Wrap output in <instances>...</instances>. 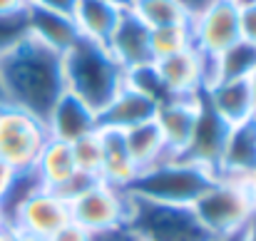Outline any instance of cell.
<instances>
[{
  "instance_id": "7c38bea8",
  "label": "cell",
  "mask_w": 256,
  "mask_h": 241,
  "mask_svg": "<svg viewBox=\"0 0 256 241\" xmlns=\"http://www.w3.org/2000/svg\"><path fill=\"white\" fill-rule=\"evenodd\" d=\"M45 127H48L50 140L72 144L87 134L97 132L100 122H97V112L90 104H85L80 97L65 90L60 100L55 102V107L50 110V114L45 117Z\"/></svg>"
},
{
  "instance_id": "7402d4cb",
  "label": "cell",
  "mask_w": 256,
  "mask_h": 241,
  "mask_svg": "<svg viewBox=\"0 0 256 241\" xmlns=\"http://www.w3.org/2000/svg\"><path fill=\"white\" fill-rule=\"evenodd\" d=\"M124 144H127V152H130V157L134 162L137 172L167 160V157H174V154H170L167 142H164V137H162V132H160L154 120L127 130L124 132Z\"/></svg>"
},
{
  "instance_id": "f546056e",
  "label": "cell",
  "mask_w": 256,
  "mask_h": 241,
  "mask_svg": "<svg viewBox=\"0 0 256 241\" xmlns=\"http://www.w3.org/2000/svg\"><path fill=\"white\" fill-rule=\"evenodd\" d=\"M48 241H90V234H87L82 226H78V224H65L60 232H55L52 236Z\"/></svg>"
},
{
  "instance_id": "9a60e30c",
  "label": "cell",
  "mask_w": 256,
  "mask_h": 241,
  "mask_svg": "<svg viewBox=\"0 0 256 241\" xmlns=\"http://www.w3.org/2000/svg\"><path fill=\"white\" fill-rule=\"evenodd\" d=\"M157 102L152 97H147L144 92L134 90L132 84H124L112 100L110 104H104L97 112V122L100 130H117V132H127L137 124L152 122L157 114Z\"/></svg>"
},
{
  "instance_id": "b9f144b4",
  "label": "cell",
  "mask_w": 256,
  "mask_h": 241,
  "mask_svg": "<svg viewBox=\"0 0 256 241\" xmlns=\"http://www.w3.org/2000/svg\"><path fill=\"white\" fill-rule=\"evenodd\" d=\"M252 189H254V199H256V174H254V179H252Z\"/></svg>"
},
{
  "instance_id": "5bb4252c",
  "label": "cell",
  "mask_w": 256,
  "mask_h": 241,
  "mask_svg": "<svg viewBox=\"0 0 256 241\" xmlns=\"http://www.w3.org/2000/svg\"><path fill=\"white\" fill-rule=\"evenodd\" d=\"M199 110H202V97H172L164 104L157 107L154 122L167 142L170 154L174 157L184 154V150L194 134Z\"/></svg>"
},
{
  "instance_id": "d6986e66",
  "label": "cell",
  "mask_w": 256,
  "mask_h": 241,
  "mask_svg": "<svg viewBox=\"0 0 256 241\" xmlns=\"http://www.w3.org/2000/svg\"><path fill=\"white\" fill-rule=\"evenodd\" d=\"M122 12H124V8L117 2H110V0H78L72 20L82 38L107 45Z\"/></svg>"
},
{
  "instance_id": "d6a6232c",
  "label": "cell",
  "mask_w": 256,
  "mask_h": 241,
  "mask_svg": "<svg viewBox=\"0 0 256 241\" xmlns=\"http://www.w3.org/2000/svg\"><path fill=\"white\" fill-rule=\"evenodd\" d=\"M15 169H10L5 162L0 160V204H2V199L8 196V192H10V186H12V182H15Z\"/></svg>"
},
{
  "instance_id": "d4e9b609",
  "label": "cell",
  "mask_w": 256,
  "mask_h": 241,
  "mask_svg": "<svg viewBox=\"0 0 256 241\" xmlns=\"http://www.w3.org/2000/svg\"><path fill=\"white\" fill-rule=\"evenodd\" d=\"M150 48H152V58L164 60L172 58L186 48H192V35H189V25H164V28H154L150 32Z\"/></svg>"
},
{
  "instance_id": "f1b7e54d",
  "label": "cell",
  "mask_w": 256,
  "mask_h": 241,
  "mask_svg": "<svg viewBox=\"0 0 256 241\" xmlns=\"http://www.w3.org/2000/svg\"><path fill=\"white\" fill-rule=\"evenodd\" d=\"M90 241H142V239H140V234L124 222V224H117V226H110V229H102V232L90 234Z\"/></svg>"
},
{
  "instance_id": "7bdbcfd3",
  "label": "cell",
  "mask_w": 256,
  "mask_h": 241,
  "mask_svg": "<svg viewBox=\"0 0 256 241\" xmlns=\"http://www.w3.org/2000/svg\"><path fill=\"white\" fill-rule=\"evenodd\" d=\"M0 104H5V94H2V87H0Z\"/></svg>"
},
{
  "instance_id": "ba28073f",
  "label": "cell",
  "mask_w": 256,
  "mask_h": 241,
  "mask_svg": "<svg viewBox=\"0 0 256 241\" xmlns=\"http://www.w3.org/2000/svg\"><path fill=\"white\" fill-rule=\"evenodd\" d=\"M65 224H70V202L45 186L28 194L10 212V219H8V226L12 232L32 234L40 239H50Z\"/></svg>"
},
{
  "instance_id": "f35d334b",
  "label": "cell",
  "mask_w": 256,
  "mask_h": 241,
  "mask_svg": "<svg viewBox=\"0 0 256 241\" xmlns=\"http://www.w3.org/2000/svg\"><path fill=\"white\" fill-rule=\"evenodd\" d=\"M246 80H249V84H252V92H254V100H256V68H254V72H252Z\"/></svg>"
},
{
  "instance_id": "52a82bcc",
  "label": "cell",
  "mask_w": 256,
  "mask_h": 241,
  "mask_svg": "<svg viewBox=\"0 0 256 241\" xmlns=\"http://www.w3.org/2000/svg\"><path fill=\"white\" fill-rule=\"evenodd\" d=\"M130 212V192L104 184V182H92L82 194H78L70 202V222L82 226L87 234L117 226L127 222Z\"/></svg>"
},
{
  "instance_id": "44dd1931",
  "label": "cell",
  "mask_w": 256,
  "mask_h": 241,
  "mask_svg": "<svg viewBox=\"0 0 256 241\" xmlns=\"http://www.w3.org/2000/svg\"><path fill=\"white\" fill-rule=\"evenodd\" d=\"M32 172H35L40 186H45L50 192L62 189L78 174L70 144L58 142V140H48V144L42 147V152H40V157L35 162Z\"/></svg>"
},
{
  "instance_id": "3957f363",
  "label": "cell",
  "mask_w": 256,
  "mask_h": 241,
  "mask_svg": "<svg viewBox=\"0 0 256 241\" xmlns=\"http://www.w3.org/2000/svg\"><path fill=\"white\" fill-rule=\"evenodd\" d=\"M216 174L206 166H199L184 157H167L157 162L132 179L127 192L140 199L164 202V204H184L192 206L212 184Z\"/></svg>"
},
{
  "instance_id": "ab89813d",
  "label": "cell",
  "mask_w": 256,
  "mask_h": 241,
  "mask_svg": "<svg viewBox=\"0 0 256 241\" xmlns=\"http://www.w3.org/2000/svg\"><path fill=\"white\" fill-rule=\"evenodd\" d=\"M242 234H234V236H222V239H209V241H239Z\"/></svg>"
},
{
  "instance_id": "7a4b0ae2",
  "label": "cell",
  "mask_w": 256,
  "mask_h": 241,
  "mask_svg": "<svg viewBox=\"0 0 256 241\" xmlns=\"http://www.w3.org/2000/svg\"><path fill=\"white\" fill-rule=\"evenodd\" d=\"M65 90L80 97L94 112L127 84V70L114 60L107 45L80 38L68 52H62Z\"/></svg>"
},
{
  "instance_id": "74e56055",
  "label": "cell",
  "mask_w": 256,
  "mask_h": 241,
  "mask_svg": "<svg viewBox=\"0 0 256 241\" xmlns=\"http://www.w3.org/2000/svg\"><path fill=\"white\" fill-rule=\"evenodd\" d=\"M0 226H8V212L2 204H0Z\"/></svg>"
},
{
  "instance_id": "ee69618b",
  "label": "cell",
  "mask_w": 256,
  "mask_h": 241,
  "mask_svg": "<svg viewBox=\"0 0 256 241\" xmlns=\"http://www.w3.org/2000/svg\"><path fill=\"white\" fill-rule=\"evenodd\" d=\"M252 122H254V127H256V112H254V117H252Z\"/></svg>"
},
{
  "instance_id": "d590c367",
  "label": "cell",
  "mask_w": 256,
  "mask_h": 241,
  "mask_svg": "<svg viewBox=\"0 0 256 241\" xmlns=\"http://www.w3.org/2000/svg\"><path fill=\"white\" fill-rule=\"evenodd\" d=\"M0 241H15V232L10 226H0Z\"/></svg>"
},
{
  "instance_id": "277c9868",
  "label": "cell",
  "mask_w": 256,
  "mask_h": 241,
  "mask_svg": "<svg viewBox=\"0 0 256 241\" xmlns=\"http://www.w3.org/2000/svg\"><path fill=\"white\" fill-rule=\"evenodd\" d=\"M252 179L216 176L214 184L192 204L199 224L212 239L242 234L256 216Z\"/></svg>"
},
{
  "instance_id": "484cf974",
  "label": "cell",
  "mask_w": 256,
  "mask_h": 241,
  "mask_svg": "<svg viewBox=\"0 0 256 241\" xmlns=\"http://www.w3.org/2000/svg\"><path fill=\"white\" fill-rule=\"evenodd\" d=\"M72 150V160L80 174L100 179V169H102V140H100V130L87 134L82 140L70 144Z\"/></svg>"
},
{
  "instance_id": "4316f807",
  "label": "cell",
  "mask_w": 256,
  "mask_h": 241,
  "mask_svg": "<svg viewBox=\"0 0 256 241\" xmlns=\"http://www.w3.org/2000/svg\"><path fill=\"white\" fill-rule=\"evenodd\" d=\"M30 35V25H28V10L22 12H8L0 15V55L5 50H10L12 45H18L22 38Z\"/></svg>"
},
{
  "instance_id": "1f68e13d",
  "label": "cell",
  "mask_w": 256,
  "mask_h": 241,
  "mask_svg": "<svg viewBox=\"0 0 256 241\" xmlns=\"http://www.w3.org/2000/svg\"><path fill=\"white\" fill-rule=\"evenodd\" d=\"M182 8H184V12H186V18H189V22L196 18V15H202L214 0H176Z\"/></svg>"
},
{
  "instance_id": "2e32d148",
  "label": "cell",
  "mask_w": 256,
  "mask_h": 241,
  "mask_svg": "<svg viewBox=\"0 0 256 241\" xmlns=\"http://www.w3.org/2000/svg\"><path fill=\"white\" fill-rule=\"evenodd\" d=\"M202 100L229 124H244L254 117L256 112V100L252 92L249 80H216L212 82L204 92Z\"/></svg>"
},
{
  "instance_id": "8992f818",
  "label": "cell",
  "mask_w": 256,
  "mask_h": 241,
  "mask_svg": "<svg viewBox=\"0 0 256 241\" xmlns=\"http://www.w3.org/2000/svg\"><path fill=\"white\" fill-rule=\"evenodd\" d=\"M48 140L42 120L12 104H0V160L10 169L30 172Z\"/></svg>"
},
{
  "instance_id": "8fae6325",
  "label": "cell",
  "mask_w": 256,
  "mask_h": 241,
  "mask_svg": "<svg viewBox=\"0 0 256 241\" xmlns=\"http://www.w3.org/2000/svg\"><path fill=\"white\" fill-rule=\"evenodd\" d=\"M229 132H232V127L202 100V110H199L194 134H192L182 157L199 164V166H206L209 172L216 174L224 147H226V140H229Z\"/></svg>"
},
{
  "instance_id": "60d3db41",
  "label": "cell",
  "mask_w": 256,
  "mask_h": 241,
  "mask_svg": "<svg viewBox=\"0 0 256 241\" xmlns=\"http://www.w3.org/2000/svg\"><path fill=\"white\" fill-rule=\"evenodd\" d=\"M110 2H117V5H122V8H130L132 0H110Z\"/></svg>"
},
{
  "instance_id": "4fadbf2b",
  "label": "cell",
  "mask_w": 256,
  "mask_h": 241,
  "mask_svg": "<svg viewBox=\"0 0 256 241\" xmlns=\"http://www.w3.org/2000/svg\"><path fill=\"white\" fill-rule=\"evenodd\" d=\"M150 28L130 10L124 8L112 38L107 40V50L114 55V60L130 72V70H137L142 65H150L154 62L152 58V48H150Z\"/></svg>"
},
{
  "instance_id": "83f0119b",
  "label": "cell",
  "mask_w": 256,
  "mask_h": 241,
  "mask_svg": "<svg viewBox=\"0 0 256 241\" xmlns=\"http://www.w3.org/2000/svg\"><path fill=\"white\" fill-rule=\"evenodd\" d=\"M239 35L244 42L256 45V0L239 2Z\"/></svg>"
},
{
  "instance_id": "603a6c76",
  "label": "cell",
  "mask_w": 256,
  "mask_h": 241,
  "mask_svg": "<svg viewBox=\"0 0 256 241\" xmlns=\"http://www.w3.org/2000/svg\"><path fill=\"white\" fill-rule=\"evenodd\" d=\"M256 68V45L252 42H234L222 55L212 58V75L216 80H246Z\"/></svg>"
},
{
  "instance_id": "ffe728a7",
  "label": "cell",
  "mask_w": 256,
  "mask_h": 241,
  "mask_svg": "<svg viewBox=\"0 0 256 241\" xmlns=\"http://www.w3.org/2000/svg\"><path fill=\"white\" fill-rule=\"evenodd\" d=\"M102 140V169H100V182L127 189L132 179L137 176V166L127 152L124 144V132L117 130H100Z\"/></svg>"
},
{
  "instance_id": "6da1fadb",
  "label": "cell",
  "mask_w": 256,
  "mask_h": 241,
  "mask_svg": "<svg viewBox=\"0 0 256 241\" xmlns=\"http://www.w3.org/2000/svg\"><path fill=\"white\" fill-rule=\"evenodd\" d=\"M0 87L5 104L25 110L45 122L65 92L62 52L28 35L0 55Z\"/></svg>"
},
{
  "instance_id": "cb8c5ba5",
  "label": "cell",
  "mask_w": 256,
  "mask_h": 241,
  "mask_svg": "<svg viewBox=\"0 0 256 241\" xmlns=\"http://www.w3.org/2000/svg\"><path fill=\"white\" fill-rule=\"evenodd\" d=\"M130 10L150 30L164 28V25H189V18L176 0H132Z\"/></svg>"
},
{
  "instance_id": "f6af8a7d",
  "label": "cell",
  "mask_w": 256,
  "mask_h": 241,
  "mask_svg": "<svg viewBox=\"0 0 256 241\" xmlns=\"http://www.w3.org/2000/svg\"><path fill=\"white\" fill-rule=\"evenodd\" d=\"M234 2H242V0H234Z\"/></svg>"
},
{
  "instance_id": "e575fe53",
  "label": "cell",
  "mask_w": 256,
  "mask_h": 241,
  "mask_svg": "<svg viewBox=\"0 0 256 241\" xmlns=\"http://www.w3.org/2000/svg\"><path fill=\"white\" fill-rule=\"evenodd\" d=\"M239 241H256V216L249 222V226L242 232V236H239Z\"/></svg>"
},
{
  "instance_id": "5b68a950",
  "label": "cell",
  "mask_w": 256,
  "mask_h": 241,
  "mask_svg": "<svg viewBox=\"0 0 256 241\" xmlns=\"http://www.w3.org/2000/svg\"><path fill=\"white\" fill-rule=\"evenodd\" d=\"M127 224L142 241H209L192 206L150 202L130 194Z\"/></svg>"
},
{
  "instance_id": "ac0fdd59",
  "label": "cell",
  "mask_w": 256,
  "mask_h": 241,
  "mask_svg": "<svg viewBox=\"0 0 256 241\" xmlns=\"http://www.w3.org/2000/svg\"><path fill=\"white\" fill-rule=\"evenodd\" d=\"M28 25H30L32 38L50 45L58 52H68L82 38L72 15H60V12L38 8V5H28Z\"/></svg>"
},
{
  "instance_id": "9c48e42d",
  "label": "cell",
  "mask_w": 256,
  "mask_h": 241,
  "mask_svg": "<svg viewBox=\"0 0 256 241\" xmlns=\"http://www.w3.org/2000/svg\"><path fill=\"white\" fill-rule=\"evenodd\" d=\"M192 48L206 58H216L242 40L239 35V2L214 0L202 15L189 22Z\"/></svg>"
},
{
  "instance_id": "30bf717a",
  "label": "cell",
  "mask_w": 256,
  "mask_h": 241,
  "mask_svg": "<svg viewBox=\"0 0 256 241\" xmlns=\"http://www.w3.org/2000/svg\"><path fill=\"white\" fill-rule=\"evenodd\" d=\"M160 80L170 97H202V92L214 82L212 75V58L186 48L172 58L154 62Z\"/></svg>"
},
{
  "instance_id": "4dcf8cb0",
  "label": "cell",
  "mask_w": 256,
  "mask_h": 241,
  "mask_svg": "<svg viewBox=\"0 0 256 241\" xmlns=\"http://www.w3.org/2000/svg\"><path fill=\"white\" fill-rule=\"evenodd\" d=\"M30 5H38V8H45V10L60 12V15H72L78 0H30Z\"/></svg>"
},
{
  "instance_id": "8d00e7d4",
  "label": "cell",
  "mask_w": 256,
  "mask_h": 241,
  "mask_svg": "<svg viewBox=\"0 0 256 241\" xmlns=\"http://www.w3.org/2000/svg\"><path fill=\"white\" fill-rule=\"evenodd\" d=\"M15 241H48V239H40V236H32V234H20V232H15Z\"/></svg>"
},
{
  "instance_id": "836d02e7",
  "label": "cell",
  "mask_w": 256,
  "mask_h": 241,
  "mask_svg": "<svg viewBox=\"0 0 256 241\" xmlns=\"http://www.w3.org/2000/svg\"><path fill=\"white\" fill-rule=\"evenodd\" d=\"M30 0H0V15H8V12H22L28 10Z\"/></svg>"
},
{
  "instance_id": "e0dca14e",
  "label": "cell",
  "mask_w": 256,
  "mask_h": 241,
  "mask_svg": "<svg viewBox=\"0 0 256 241\" xmlns=\"http://www.w3.org/2000/svg\"><path fill=\"white\" fill-rule=\"evenodd\" d=\"M256 174V127L254 122H244L232 127L224 154L219 162L216 176H236L252 179Z\"/></svg>"
}]
</instances>
